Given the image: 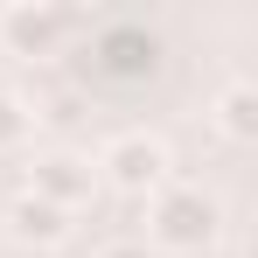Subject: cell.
<instances>
[{
	"label": "cell",
	"instance_id": "3957f363",
	"mask_svg": "<svg viewBox=\"0 0 258 258\" xmlns=\"http://www.w3.org/2000/svg\"><path fill=\"white\" fill-rule=\"evenodd\" d=\"M154 70H161V35L147 21H98V35H91V84L133 91Z\"/></svg>",
	"mask_w": 258,
	"mask_h": 258
},
{
	"label": "cell",
	"instance_id": "6da1fadb",
	"mask_svg": "<svg viewBox=\"0 0 258 258\" xmlns=\"http://www.w3.org/2000/svg\"><path fill=\"white\" fill-rule=\"evenodd\" d=\"M223 237V203L196 181H168L161 196H147V244L174 258H196Z\"/></svg>",
	"mask_w": 258,
	"mask_h": 258
},
{
	"label": "cell",
	"instance_id": "7a4b0ae2",
	"mask_svg": "<svg viewBox=\"0 0 258 258\" xmlns=\"http://www.w3.org/2000/svg\"><path fill=\"white\" fill-rule=\"evenodd\" d=\"M98 181L105 188H119V196H133V203H147V196H161L174 181V154L161 133H112L105 147H98Z\"/></svg>",
	"mask_w": 258,
	"mask_h": 258
},
{
	"label": "cell",
	"instance_id": "8992f818",
	"mask_svg": "<svg viewBox=\"0 0 258 258\" xmlns=\"http://www.w3.org/2000/svg\"><path fill=\"white\" fill-rule=\"evenodd\" d=\"M0 230H7V244H21V251H56L63 237H70V216L56 210V203H42V196H14L7 210H0Z\"/></svg>",
	"mask_w": 258,
	"mask_h": 258
},
{
	"label": "cell",
	"instance_id": "52a82bcc",
	"mask_svg": "<svg viewBox=\"0 0 258 258\" xmlns=\"http://www.w3.org/2000/svg\"><path fill=\"white\" fill-rule=\"evenodd\" d=\"M210 119H216V133H223L230 147H251V140H258V84H251V77H230V84L216 91Z\"/></svg>",
	"mask_w": 258,
	"mask_h": 258
},
{
	"label": "cell",
	"instance_id": "ba28073f",
	"mask_svg": "<svg viewBox=\"0 0 258 258\" xmlns=\"http://www.w3.org/2000/svg\"><path fill=\"white\" fill-rule=\"evenodd\" d=\"M28 133H35V112H28V98L0 91V154H14V147H21Z\"/></svg>",
	"mask_w": 258,
	"mask_h": 258
},
{
	"label": "cell",
	"instance_id": "9c48e42d",
	"mask_svg": "<svg viewBox=\"0 0 258 258\" xmlns=\"http://www.w3.org/2000/svg\"><path fill=\"white\" fill-rule=\"evenodd\" d=\"M98 258H147V244H105Z\"/></svg>",
	"mask_w": 258,
	"mask_h": 258
},
{
	"label": "cell",
	"instance_id": "277c9868",
	"mask_svg": "<svg viewBox=\"0 0 258 258\" xmlns=\"http://www.w3.org/2000/svg\"><path fill=\"white\" fill-rule=\"evenodd\" d=\"M77 35V14L70 7H49V0H14L0 7V49L7 56H56V49Z\"/></svg>",
	"mask_w": 258,
	"mask_h": 258
},
{
	"label": "cell",
	"instance_id": "5b68a950",
	"mask_svg": "<svg viewBox=\"0 0 258 258\" xmlns=\"http://www.w3.org/2000/svg\"><path fill=\"white\" fill-rule=\"evenodd\" d=\"M28 196H42V203H56L63 216H77L98 196V174H91L84 154H70V147H49V154H35L28 161Z\"/></svg>",
	"mask_w": 258,
	"mask_h": 258
}]
</instances>
